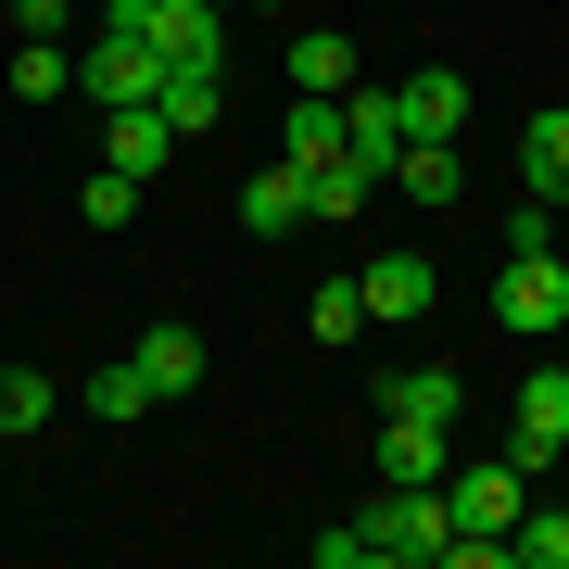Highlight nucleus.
Returning a JSON list of instances; mask_svg holds the SVG:
<instances>
[{
    "label": "nucleus",
    "instance_id": "f257e3e1",
    "mask_svg": "<svg viewBox=\"0 0 569 569\" xmlns=\"http://www.w3.org/2000/svg\"><path fill=\"white\" fill-rule=\"evenodd\" d=\"M355 531H367V569H443V557H456V507H443V481H380Z\"/></svg>",
    "mask_w": 569,
    "mask_h": 569
},
{
    "label": "nucleus",
    "instance_id": "f03ea898",
    "mask_svg": "<svg viewBox=\"0 0 569 569\" xmlns=\"http://www.w3.org/2000/svg\"><path fill=\"white\" fill-rule=\"evenodd\" d=\"M102 26H127V39H152L164 63H228V0H114Z\"/></svg>",
    "mask_w": 569,
    "mask_h": 569
},
{
    "label": "nucleus",
    "instance_id": "7ed1b4c3",
    "mask_svg": "<svg viewBox=\"0 0 569 569\" xmlns=\"http://www.w3.org/2000/svg\"><path fill=\"white\" fill-rule=\"evenodd\" d=\"M493 329H531V342H545V329H569V266H557V241L493 266Z\"/></svg>",
    "mask_w": 569,
    "mask_h": 569
},
{
    "label": "nucleus",
    "instance_id": "20e7f679",
    "mask_svg": "<svg viewBox=\"0 0 569 569\" xmlns=\"http://www.w3.org/2000/svg\"><path fill=\"white\" fill-rule=\"evenodd\" d=\"M77 89H89L102 114H127V102H152V89H164V51H152V39H127V26H102V39L77 51Z\"/></svg>",
    "mask_w": 569,
    "mask_h": 569
},
{
    "label": "nucleus",
    "instance_id": "39448f33",
    "mask_svg": "<svg viewBox=\"0 0 569 569\" xmlns=\"http://www.w3.org/2000/svg\"><path fill=\"white\" fill-rule=\"evenodd\" d=\"M406 140H418V127H406V89H367V77H355V89H342V152H355L367 178L392 190V164H406Z\"/></svg>",
    "mask_w": 569,
    "mask_h": 569
},
{
    "label": "nucleus",
    "instance_id": "423d86ee",
    "mask_svg": "<svg viewBox=\"0 0 569 569\" xmlns=\"http://www.w3.org/2000/svg\"><path fill=\"white\" fill-rule=\"evenodd\" d=\"M355 291H367V317H392V329H406V317H430L443 266H430L418 241H392V253H367V266H355Z\"/></svg>",
    "mask_w": 569,
    "mask_h": 569
},
{
    "label": "nucleus",
    "instance_id": "0eeeda50",
    "mask_svg": "<svg viewBox=\"0 0 569 569\" xmlns=\"http://www.w3.org/2000/svg\"><path fill=\"white\" fill-rule=\"evenodd\" d=\"M241 228H253V241H291V228H317V178H305V164H253V178H241Z\"/></svg>",
    "mask_w": 569,
    "mask_h": 569
},
{
    "label": "nucleus",
    "instance_id": "6e6552de",
    "mask_svg": "<svg viewBox=\"0 0 569 569\" xmlns=\"http://www.w3.org/2000/svg\"><path fill=\"white\" fill-rule=\"evenodd\" d=\"M507 456H519V468H557V456H569V367H531V380H519Z\"/></svg>",
    "mask_w": 569,
    "mask_h": 569
},
{
    "label": "nucleus",
    "instance_id": "1a4fd4ad",
    "mask_svg": "<svg viewBox=\"0 0 569 569\" xmlns=\"http://www.w3.org/2000/svg\"><path fill=\"white\" fill-rule=\"evenodd\" d=\"M456 406H468V380H456V367H392V380H380V418H418V430H456Z\"/></svg>",
    "mask_w": 569,
    "mask_h": 569
},
{
    "label": "nucleus",
    "instance_id": "9d476101",
    "mask_svg": "<svg viewBox=\"0 0 569 569\" xmlns=\"http://www.w3.org/2000/svg\"><path fill=\"white\" fill-rule=\"evenodd\" d=\"M216 102H228V63H164V89H152V114L178 127V140H203Z\"/></svg>",
    "mask_w": 569,
    "mask_h": 569
},
{
    "label": "nucleus",
    "instance_id": "9b49d317",
    "mask_svg": "<svg viewBox=\"0 0 569 569\" xmlns=\"http://www.w3.org/2000/svg\"><path fill=\"white\" fill-rule=\"evenodd\" d=\"M203 329H140V380H152V406H178V392H203Z\"/></svg>",
    "mask_w": 569,
    "mask_h": 569
},
{
    "label": "nucleus",
    "instance_id": "f8f14e48",
    "mask_svg": "<svg viewBox=\"0 0 569 569\" xmlns=\"http://www.w3.org/2000/svg\"><path fill=\"white\" fill-rule=\"evenodd\" d=\"M279 152L305 164V178H317V164H342V102H329V89H291V114H279Z\"/></svg>",
    "mask_w": 569,
    "mask_h": 569
},
{
    "label": "nucleus",
    "instance_id": "ddd939ff",
    "mask_svg": "<svg viewBox=\"0 0 569 569\" xmlns=\"http://www.w3.org/2000/svg\"><path fill=\"white\" fill-rule=\"evenodd\" d=\"M519 190H531V203H569V102L519 127Z\"/></svg>",
    "mask_w": 569,
    "mask_h": 569
},
{
    "label": "nucleus",
    "instance_id": "4468645a",
    "mask_svg": "<svg viewBox=\"0 0 569 569\" xmlns=\"http://www.w3.org/2000/svg\"><path fill=\"white\" fill-rule=\"evenodd\" d=\"M77 406L102 418V430H140V418H152V380H140V355H114V367H89V380H77Z\"/></svg>",
    "mask_w": 569,
    "mask_h": 569
},
{
    "label": "nucleus",
    "instance_id": "2eb2a0df",
    "mask_svg": "<svg viewBox=\"0 0 569 569\" xmlns=\"http://www.w3.org/2000/svg\"><path fill=\"white\" fill-rule=\"evenodd\" d=\"M406 127H418V140H456V127H468V77H456V63H418V77H406Z\"/></svg>",
    "mask_w": 569,
    "mask_h": 569
},
{
    "label": "nucleus",
    "instance_id": "dca6fc26",
    "mask_svg": "<svg viewBox=\"0 0 569 569\" xmlns=\"http://www.w3.org/2000/svg\"><path fill=\"white\" fill-rule=\"evenodd\" d=\"M380 481H456L443 430H418V418H380Z\"/></svg>",
    "mask_w": 569,
    "mask_h": 569
},
{
    "label": "nucleus",
    "instance_id": "f3484780",
    "mask_svg": "<svg viewBox=\"0 0 569 569\" xmlns=\"http://www.w3.org/2000/svg\"><path fill=\"white\" fill-rule=\"evenodd\" d=\"M392 190H406V203H430V216H443L456 190H468V164H456V140H406V164H392Z\"/></svg>",
    "mask_w": 569,
    "mask_h": 569
},
{
    "label": "nucleus",
    "instance_id": "a211bd4d",
    "mask_svg": "<svg viewBox=\"0 0 569 569\" xmlns=\"http://www.w3.org/2000/svg\"><path fill=\"white\" fill-rule=\"evenodd\" d=\"M164 152H178V127H164L152 102H127V114L102 127V164H127V178H152V164H164Z\"/></svg>",
    "mask_w": 569,
    "mask_h": 569
},
{
    "label": "nucleus",
    "instance_id": "6ab92c4d",
    "mask_svg": "<svg viewBox=\"0 0 569 569\" xmlns=\"http://www.w3.org/2000/svg\"><path fill=\"white\" fill-rule=\"evenodd\" d=\"M291 89H329V102L355 89V39L342 26H305V39H291Z\"/></svg>",
    "mask_w": 569,
    "mask_h": 569
},
{
    "label": "nucleus",
    "instance_id": "aec40b11",
    "mask_svg": "<svg viewBox=\"0 0 569 569\" xmlns=\"http://www.w3.org/2000/svg\"><path fill=\"white\" fill-rule=\"evenodd\" d=\"M507 569H569V507H519L507 519Z\"/></svg>",
    "mask_w": 569,
    "mask_h": 569
},
{
    "label": "nucleus",
    "instance_id": "412c9836",
    "mask_svg": "<svg viewBox=\"0 0 569 569\" xmlns=\"http://www.w3.org/2000/svg\"><path fill=\"white\" fill-rule=\"evenodd\" d=\"M63 89H77V51H63V39H26L13 51V102H63Z\"/></svg>",
    "mask_w": 569,
    "mask_h": 569
},
{
    "label": "nucleus",
    "instance_id": "4be33fe9",
    "mask_svg": "<svg viewBox=\"0 0 569 569\" xmlns=\"http://www.w3.org/2000/svg\"><path fill=\"white\" fill-rule=\"evenodd\" d=\"M367 190H380V178H367L355 152H342V164H317V228H355V216H367Z\"/></svg>",
    "mask_w": 569,
    "mask_h": 569
},
{
    "label": "nucleus",
    "instance_id": "5701e85b",
    "mask_svg": "<svg viewBox=\"0 0 569 569\" xmlns=\"http://www.w3.org/2000/svg\"><path fill=\"white\" fill-rule=\"evenodd\" d=\"M367 329V291L355 279H317V305H305V342H355Z\"/></svg>",
    "mask_w": 569,
    "mask_h": 569
},
{
    "label": "nucleus",
    "instance_id": "b1692460",
    "mask_svg": "<svg viewBox=\"0 0 569 569\" xmlns=\"http://www.w3.org/2000/svg\"><path fill=\"white\" fill-rule=\"evenodd\" d=\"M51 406H63V392L39 380V367H0V430H39Z\"/></svg>",
    "mask_w": 569,
    "mask_h": 569
},
{
    "label": "nucleus",
    "instance_id": "393cba45",
    "mask_svg": "<svg viewBox=\"0 0 569 569\" xmlns=\"http://www.w3.org/2000/svg\"><path fill=\"white\" fill-rule=\"evenodd\" d=\"M77 216H89V228H127V216H140V178H127V164H102V178L77 190Z\"/></svg>",
    "mask_w": 569,
    "mask_h": 569
},
{
    "label": "nucleus",
    "instance_id": "a878e982",
    "mask_svg": "<svg viewBox=\"0 0 569 569\" xmlns=\"http://www.w3.org/2000/svg\"><path fill=\"white\" fill-rule=\"evenodd\" d=\"M493 241H507V253H545V241H557V203H531V190H519V216L493 228Z\"/></svg>",
    "mask_w": 569,
    "mask_h": 569
},
{
    "label": "nucleus",
    "instance_id": "bb28decb",
    "mask_svg": "<svg viewBox=\"0 0 569 569\" xmlns=\"http://www.w3.org/2000/svg\"><path fill=\"white\" fill-rule=\"evenodd\" d=\"M241 13H291V0H241Z\"/></svg>",
    "mask_w": 569,
    "mask_h": 569
},
{
    "label": "nucleus",
    "instance_id": "cd10ccee",
    "mask_svg": "<svg viewBox=\"0 0 569 569\" xmlns=\"http://www.w3.org/2000/svg\"><path fill=\"white\" fill-rule=\"evenodd\" d=\"M0 13H13V0H0Z\"/></svg>",
    "mask_w": 569,
    "mask_h": 569
}]
</instances>
